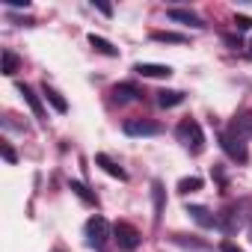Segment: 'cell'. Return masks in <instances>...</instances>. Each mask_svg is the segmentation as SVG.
Here are the masks:
<instances>
[{
	"mask_svg": "<svg viewBox=\"0 0 252 252\" xmlns=\"http://www.w3.org/2000/svg\"><path fill=\"white\" fill-rule=\"evenodd\" d=\"M175 137H178V143H181L190 155H202V149H205V134H202V128H199V122H193V119L178 122Z\"/></svg>",
	"mask_w": 252,
	"mask_h": 252,
	"instance_id": "6da1fadb",
	"label": "cell"
},
{
	"mask_svg": "<svg viewBox=\"0 0 252 252\" xmlns=\"http://www.w3.org/2000/svg\"><path fill=\"white\" fill-rule=\"evenodd\" d=\"M113 237H116L119 249H125V252H134V249L143 243L140 231H137L131 222H116V225H113Z\"/></svg>",
	"mask_w": 252,
	"mask_h": 252,
	"instance_id": "7a4b0ae2",
	"label": "cell"
},
{
	"mask_svg": "<svg viewBox=\"0 0 252 252\" xmlns=\"http://www.w3.org/2000/svg\"><path fill=\"white\" fill-rule=\"evenodd\" d=\"M107 237H110L107 220H104V217H89V220H86V243L95 246V249H104Z\"/></svg>",
	"mask_w": 252,
	"mask_h": 252,
	"instance_id": "3957f363",
	"label": "cell"
},
{
	"mask_svg": "<svg viewBox=\"0 0 252 252\" xmlns=\"http://www.w3.org/2000/svg\"><path fill=\"white\" fill-rule=\"evenodd\" d=\"M220 146H222V152H225L234 163H246L249 152H246V143H243V140H237V137H231L228 131H222V134H220Z\"/></svg>",
	"mask_w": 252,
	"mask_h": 252,
	"instance_id": "277c9868",
	"label": "cell"
},
{
	"mask_svg": "<svg viewBox=\"0 0 252 252\" xmlns=\"http://www.w3.org/2000/svg\"><path fill=\"white\" fill-rule=\"evenodd\" d=\"M122 131L128 137H158L160 134V125L158 122H149V119H128L122 125Z\"/></svg>",
	"mask_w": 252,
	"mask_h": 252,
	"instance_id": "5b68a950",
	"label": "cell"
},
{
	"mask_svg": "<svg viewBox=\"0 0 252 252\" xmlns=\"http://www.w3.org/2000/svg\"><path fill=\"white\" fill-rule=\"evenodd\" d=\"M228 134L237 137V140H249V137H252V113H249V110H246V113H237V116L231 119Z\"/></svg>",
	"mask_w": 252,
	"mask_h": 252,
	"instance_id": "8992f818",
	"label": "cell"
},
{
	"mask_svg": "<svg viewBox=\"0 0 252 252\" xmlns=\"http://www.w3.org/2000/svg\"><path fill=\"white\" fill-rule=\"evenodd\" d=\"M143 92H140V86L137 83H128V80H125V83H116L113 86V101L116 104H128V101H137Z\"/></svg>",
	"mask_w": 252,
	"mask_h": 252,
	"instance_id": "52a82bcc",
	"label": "cell"
},
{
	"mask_svg": "<svg viewBox=\"0 0 252 252\" xmlns=\"http://www.w3.org/2000/svg\"><path fill=\"white\" fill-rule=\"evenodd\" d=\"M134 71L143 74V77H155V80H166L172 74V68L169 65H160V63H137Z\"/></svg>",
	"mask_w": 252,
	"mask_h": 252,
	"instance_id": "ba28073f",
	"label": "cell"
},
{
	"mask_svg": "<svg viewBox=\"0 0 252 252\" xmlns=\"http://www.w3.org/2000/svg\"><path fill=\"white\" fill-rule=\"evenodd\" d=\"M187 214H190L202 228H217V225H220V217H217V214H211V211H208V208H202V205H190V208H187Z\"/></svg>",
	"mask_w": 252,
	"mask_h": 252,
	"instance_id": "9c48e42d",
	"label": "cell"
},
{
	"mask_svg": "<svg viewBox=\"0 0 252 252\" xmlns=\"http://www.w3.org/2000/svg\"><path fill=\"white\" fill-rule=\"evenodd\" d=\"M95 163H98V166H101L107 175H113V178H119V181H125V178H128V172H125V169H122V166H119L113 158H107L104 152H101V155H95Z\"/></svg>",
	"mask_w": 252,
	"mask_h": 252,
	"instance_id": "30bf717a",
	"label": "cell"
},
{
	"mask_svg": "<svg viewBox=\"0 0 252 252\" xmlns=\"http://www.w3.org/2000/svg\"><path fill=\"white\" fill-rule=\"evenodd\" d=\"M169 18L178 21V24H190L193 30H202V27H205L202 18H199L196 12H190V9H178V6H175V9H169Z\"/></svg>",
	"mask_w": 252,
	"mask_h": 252,
	"instance_id": "8fae6325",
	"label": "cell"
},
{
	"mask_svg": "<svg viewBox=\"0 0 252 252\" xmlns=\"http://www.w3.org/2000/svg\"><path fill=\"white\" fill-rule=\"evenodd\" d=\"M42 98H45V101H48L57 113H65V110H68V101H65V98H63L54 86H48V83H42Z\"/></svg>",
	"mask_w": 252,
	"mask_h": 252,
	"instance_id": "7c38bea8",
	"label": "cell"
},
{
	"mask_svg": "<svg viewBox=\"0 0 252 252\" xmlns=\"http://www.w3.org/2000/svg\"><path fill=\"white\" fill-rule=\"evenodd\" d=\"M152 199H155V222H160L163 220V211H166V190H163L160 181L152 184Z\"/></svg>",
	"mask_w": 252,
	"mask_h": 252,
	"instance_id": "4fadbf2b",
	"label": "cell"
},
{
	"mask_svg": "<svg viewBox=\"0 0 252 252\" xmlns=\"http://www.w3.org/2000/svg\"><path fill=\"white\" fill-rule=\"evenodd\" d=\"M18 92L24 95V101H27V104H30V110L36 113V119H45V107H42L39 95H36V92H33L30 86H27V83H21V86H18Z\"/></svg>",
	"mask_w": 252,
	"mask_h": 252,
	"instance_id": "5bb4252c",
	"label": "cell"
},
{
	"mask_svg": "<svg viewBox=\"0 0 252 252\" xmlns=\"http://www.w3.org/2000/svg\"><path fill=\"white\" fill-rule=\"evenodd\" d=\"M89 45H92L98 54H104V57H119V48H116L113 42H107L104 36H95V33H89Z\"/></svg>",
	"mask_w": 252,
	"mask_h": 252,
	"instance_id": "9a60e30c",
	"label": "cell"
},
{
	"mask_svg": "<svg viewBox=\"0 0 252 252\" xmlns=\"http://www.w3.org/2000/svg\"><path fill=\"white\" fill-rule=\"evenodd\" d=\"M158 104H160L163 110L178 107V104H184V92H178V89H163V92H158Z\"/></svg>",
	"mask_w": 252,
	"mask_h": 252,
	"instance_id": "2e32d148",
	"label": "cell"
},
{
	"mask_svg": "<svg viewBox=\"0 0 252 252\" xmlns=\"http://www.w3.org/2000/svg\"><path fill=\"white\" fill-rule=\"evenodd\" d=\"M68 190H71L80 202H86V205H95V202H98V199H95V193H92L83 181H68Z\"/></svg>",
	"mask_w": 252,
	"mask_h": 252,
	"instance_id": "e0dca14e",
	"label": "cell"
},
{
	"mask_svg": "<svg viewBox=\"0 0 252 252\" xmlns=\"http://www.w3.org/2000/svg\"><path fill=\"white\" fill-rule=\"evenodd\" d=\"M152 39H155V42H166V45H184V42H187V36H181V33H166V30H155Z\"/></svg>",
	"mask_w": 252,
	"mask_h": 252,
	"instance_id": "ac0fdd59",
	"label": "cell"
},
{
	"mask_svg": "<svg viewBox=\"0 0 252 252\" xmlns=\"http://www.w3.org/2000/svg\"><path fill=\"white\" fill-rule=\"evenodd\" d=\"M18 65H21V63H18V57L6 48V51H3V74H6V77H12V74L18 71Z\"/></svg>",
	"mask_w": 252,
	"mask_h": 252,
	"instance_id": "d6986e66",
	"label": "cell"
},
{
	"mask_svg": "<svg viewBox=\"0 0 252 252\" xmlns=\"http://www.w3.org/2000/svg\"><path fill=\"white\" fill-rule=\"evenodd\" d=\"M196 190H202V178L193 175V178H181V181H178V193L187 196V193H196Z\"/></svg>",
	"mask_w": 252,
	"mask_h": 252,
	"instance_id": "ffe728a7",
	"label": "cell"
},
{
	"mask_svg": "<svg viewBox=\"0 0 252 252\" xmlns=\"http://www.w3.org/2000/svg\"><path fill=\"white\" fill-rule=\"evenodd\" d=\"M234 27L237 30H252V18L249 15H234Z\"/></svg>",
	"mask_w": 252,
	"mask_h": 252,
	"instance_id": "44dd1931",
	"label": "cell"
},
{
	"mask_svg": "<svg viewBox=\"0 0 252 252\" xmlns=\"http://www.w3.org/2000/svg\"><path fill=\"white\" fill-rule=\"evenodd\" d=\"M222 39H225V45H228L231 51H237V48H243V42H240V36H234V33H225Z\"/></svg>",
	"mask_w": 252,
	"mask_h": 252,
	"instance_id": "7402d4cb",
	"label": "cell"
},
{
	"mask_svg": "<svg viewBox=\"0 0 252 252\" xmlns=\"http://www.w3.org/2000/svg\"><path fill=\"white\" fill-rule=\"evenodd\" d=\"M92 6H95L101 15H107V18L113 15V6H110V3H104V0H92Z\"/></svg>",
	"mask_w": 252,
	"mask_h": 252,
	"instance_id": "603a6c76",
	"label": "cell"
},
{
	"mask_svg": "<svg viewBox=\"0 0 252 252\" xmlns=\"http://www.w3.org/2000/svg\"><path fill=\"white\" fill-rule=\"evenodd\" d=\"M0 152H3V160H6V163H15V160H18V158H15V152H12V146H9V143H3V146H0Z\"/></svg>",
	"mask_w": 252,
	"mask_h": 252,
	"instance_id": "cb8c5ba5",
	"label": "cell"
},
{
	"mask_svg": "<svg viewBox=\"0 0 252 252\" xmlns=\"http://www.w3.org/2000/svg\"><path fill=\"white\" fill-rule=\"evenodd\" d=\"M220 252H243V249H240V246H234L231 240H222V243H220Z\"/></svg>",
	"mask_w": 252,
	"mask_h": 252,
	"instance_id": "d4e9b609",
	"label": "cell"
},
{
	"mask_svg": "<svg viewBox=\"0 0 252 252\" xmlns=\"http://www.w3.org/2000/svg\"><path fill=\"white\" fill-rule=\"evenodd\" d=\"M6 3H9L12 9H21V6L27 9V6H30V0H6Z\"/></svg>",
	"mask_w": 252,
	"mask_h": 252,
	"instance_id": "484cf974",
	"label": "cell"
},
{
	"mask_svg": "<svg viewBox=\"0 0 252 252\" xmlns=\"http://www.w3.org/2000/svg\"><path fill=\"white\" fill-rule=\"evenodd\" d=\"M249 237H252V225H249Z\"/></svg>",
	"mask_w": 252,
	"mask_h": 252,
	"instance_id": "4316f807",
	"label": "cell"
},
{
	"mask_svg": "<svg viewBox=\"0 0 252 252\" xmlns=\"http://www.w3.org/2000/svg\"><path fill=\"white\" fill-rule=\"evenodd\" d=\"M249 48H252V42H249Z\"/></svg>",
	"mask_w": 252,
	"mask_h": 252,
	"instance_id": "83f0119b",
	"label": "cell"
}]
</instances>
